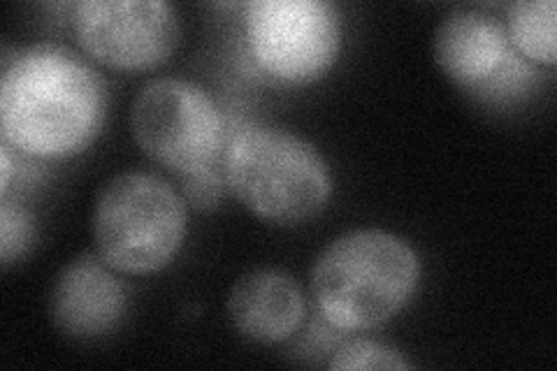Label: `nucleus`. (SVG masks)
<instances>
[{
    "label": "nucleus",
    "mask_w": 557,
    "mask_h": 371,
    "mask_svg": "<svg viewBox=\"0 0 557 371\" xmlns=\"http://www.w3.org/2000/svg\"><path fill=\"white\" fill-rule=\"evenodd\" d=\"M247 40L256 65L286 86H307L335 65L342 20L325 0H253Z\"/></svg>",
    "instance_id": "obj_5"
},
{
    "label": "nucleus",
    "mask_w": 557,
    "mask_h": 371,
    "mask_svg": "<svg viewBox=\"0 0 557 371\" xmlns=\"http://www.w3.org/2000/svg\"><path fill=\"white\" fill-rule=\"evenodd\" d=\"M421 260L386 230H354L330 242L311 268L319 313L337 330L379 327L413 297Z\"/></svg>",
    "instance_id": "obj_2"
},
{
    "label": "nucleus",
    "mask_w": 557,
    "mask_h": 371,
    "mask_svg": "<svg viewBox=\"0 0 557 371\" xmlns=\"http://www.w3.org/2000/svg\"><path fill=\"white\" fill-rule=\"evenodd\" d=\"M509 42L528 59L555 65L557 5L555 0H518L509 10Z\"/></svg>",
    "instance_id": "obj_11"
},
{
    "label": "nucleus",
    "mask_w": 557,
    "mask_h": 371,
    "mask_svg": "<svg viewBox=\"0 0 557 371\" xmlns=\"http://www.w3.org/2000/svg\"><path fill=\"white\" fill-rule=\"evenodd\" d=\"M235 330L256 344L290 339L305 321V297L293 276L274 270H251L235 281L228 295Z\"/></svg>",
    "instance_id": "obj_9"
},
{
    "label": "nucleus",
    "mask_w": 557,
    "mask_h": 371,
    "mask_svg": "<svg viewBox=\"0 0 557 371\" xmlns=\"http://www.w3.org/2000/svg\"><path fill=\"white\" fill-rule=\"evenodd\" d=\"M225 184L251 214L276 225L319 217L333 193L319 149L268 126H249L235 135L225 153Z\"/></svg>",
    "instance_id": "obj_3"
},
{
    "label": "nucleus",
    "mask_w": 557,
    "mask_h": 371,
    "mask_svg": "<svg viewBox=\"0 0 557 371\" xmlns=\"http://www.w3.org/2000/svg\"><path fill=\"white\" fill-rule=\"evenodd\" d=\"M135 143L151 161L188 174L214 163L221 149V114L202 86L163 77L137 94L131 112Z\"/></svg>",
    "instance_id": "obj_6"
},
{
    "label": "nucleus",
    "mask_w": 557,
    "mask_h": 371,
    "mask_svg": "<svg viewBox=\"0 0 557 371\" xmlns=\"http://www.w3.org/2000/svg\"><path fill=\"white\" fill-rule=\"evenodd\" d=\"M0 161H3V182H0V193H3V198H8L10 182H12V147L5 143L0 147Z\"/></svg>",
    "instance_id": "obj_15"
},
{
    "label": "nucleus",
    "mask_w": 557,
    "mask_h": 371,
    "mask_svg": "<svg viewBox=\"0 0 557 371\" xmlns=\"http://www.w3.org/2000/svg\"><path fill=\"white\" fill-rule=\"evenodd\" d=\"M184 202L198 211H212L223 198V180L214 165L182 174Z\"/></svg>",
    "instance_id": "obj_14"
},
{
    "label": "nucleus",
    "mask_w": 557,
    "mask_h": 371,
    "mask_svg": "<svg viewBox=\"0 0 557 371\" xmlns=\"http://www.w3.org/2000/svg\"><path fill=\"white\" fill-rule=\"evenodd\" d=\"M509 35L497 16L479 10L448 12L434 33V59L462 86L493 79L509 59Z\"/></svg>",
    "instance_id": "obj_10"
},
{
    "label": "nucleus",
    "mask_w": 557,
    "mask_h": 371,
    "mask_svg": "<svg viewBox=\"0 0 557 371\" xmlns=\"http://www.w3.org/2000/svg\"><path fill=\"white\" fill-rule=\"evenodd\" d=\"M102 258L84 253L57 276L49 318L70 339L91 342L112 332L126 311V290Z\"/></svg>",
    "instance_id": "obj_8"
},
{
    "label": "nucleus",
    "mask_w": 557,
    "mask_h": 371,
    "mask_svg": "<svg viewBox=\"0 0 557 371\" xmlns=\"http://www.w3.org/2000/svg\"><path fill=\"white\" fill-rule=\"evenodd\" d=\"M104 110L102 77L73 49L45 42L5 61L0 131L16 151L33 158L82 153L98 137Z\"/></svg>",
    "instance_id": "obj_1"
},
{
    "label": "nucleus",
    "mask_w": 557,
    "mask_h": 371,
    "mask_svg": "<svg viewBox=\"0 0 557 371\" xmlns=\"http://www.w3.org/2000/svg\"><path fill=\"white\" fill-rule=\"evenodd\" d=\"M330 369L337 371H372V369H386V371H407L411 362L403 358V353L370 339H356L339 346L333 358L327 362Z\"/></svg>",
    "instance_id": "obj_12"
},
{
    "label": "nucleus",
    "mask_w": 557,
    "mask_h": 371,
    "mask_svg": "<svg viewBox=\"0 0 557 371\" xmlns=\"http://www.w3.org/2000/svg\"><path fill=\"white\" fill-rule=\"evenodd\" d=\"M33 244V219L20 205H0V264L8 270Z\"/></svg>",
    "instance_id": "obj_13"
},
{
    "label": "nucleus",
    "mask_w": 557,
    "mask_h": 371,
    "mask_svg": "<svg viewBox=\"0 0 557 371\" xmlns=\"http://www.w3.org/2000/svg\"><path fill=\"white\" fill-rule=\"evenodd\" d=\"M186 237V202L161 176L124 172L104 184L94 211L98 256L124 274H153Z\"/></svg>",
    "instance_id": "obj_4"
},
{
    "label": "nucleus",
    "mask_w": 557,
    "mask_h": 371,
    "mask_svg": "<svg viewBox=\"0 0 557 371\" xmlns=\"http://www.w3.org/2000/svg\"><path fill=\"white\" fill-rule=\"evenodd\" d=\"M75 30L91 59L116 70H149L180 45V14L165 0H84Z\"/></svg>",
    "instance_id": "obj_7"
}]
</instances>
